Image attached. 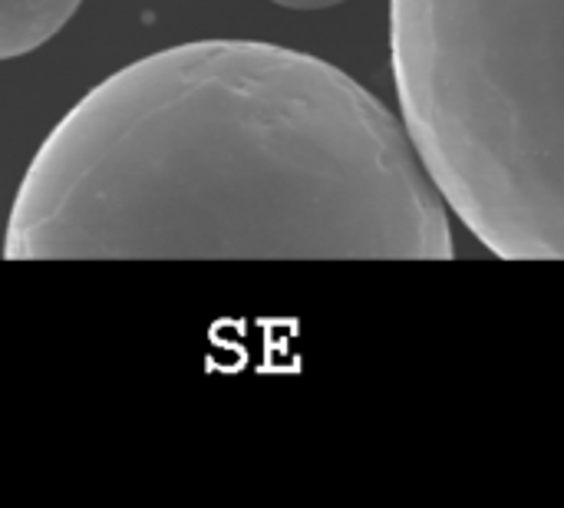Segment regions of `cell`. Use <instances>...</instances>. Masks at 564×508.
Wrapping results in <instances>:
<instances>
[{
    "instance_id": "1",
    "label": "cell",
    "mask_w": 564,
    "mask_h": 508,
    "mask_svg": "<svg viewBox=\"0 0 564 508\" xmlns=\"http://www.w3.org/2000/svg\"><path fill=\"white\" fill-rule=\"evenodd\" d=\"M406 122L340 66L192 40L93 86L10 205L7 261H446Z\"/></svg>"
},
{
    "instance_id": "2",
    "label": "cell",
    "mask_w": 564,
    "mask_h": 508,
    "mask_svg": "<svg viewBox=\"0 0 564 508\" xmlns=\"http://www.w3.org/2000/svg\"><path fill=\"white\" fill-rule=\"evenodd\" d=\"M403 122L506 261H564V0H390Z\"/></svg>"
},
{
    "instance_id": "3",
    "label": "cell",
    "mask_w": 564,
    "mask_h": 508,
    "mask_svg": "<svg viewBox=\"0 0 564 508\" xmlns=\"http://www.w3.org/2000/svg\"><path fill=\"white\" fill-rule=\"evenodd\" d=\"M83 0H0V56L13 60L50 43Z\"/></svg>"
},
{
    "instance_id": "4",
    "label": "cell",
    "mask_w": 564,
    "mask_h": 508,
    "mask_svg": "<svg viewBox=\"0 0 564 508\" xmlns=\"http://www.w3.org/2000/svg\"><path fill=\"white\" fill-rule=\"evenodd\" d=\"M278 7H288V10H327V7H337L344 0H271Z\"/></svg>"
}]
</instances>
